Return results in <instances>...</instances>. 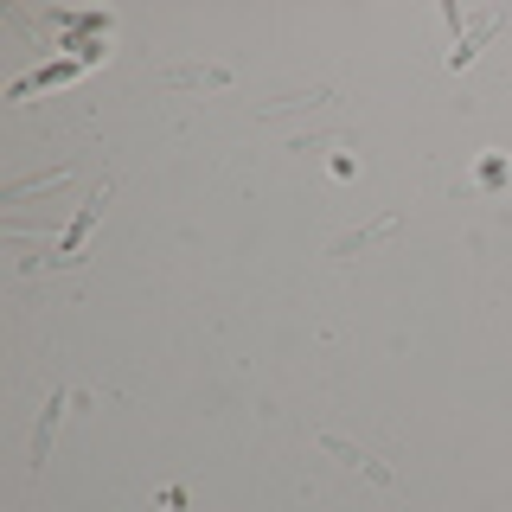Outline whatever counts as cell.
<instances>
[{"instance_id":"6da1fadb","label":"cell","mask_w":512,"mask_h":512,"mask_svg":"<svg viewBox=\"0 0 512 512\" xmlns=\"http://www.w3.org/2000/svg\"><path fill=\"white\" fill-rule=\"evenodd\" d=\"M103 205H109V180H103V186H96V192H90V199H84V205H77V218H71V224H64V237H58V250H52V269H58V263H77V250H84V237H90V224H96V218H103Z\"/></svg>"},{"instance_id":"7a4b0ae2","label":"cell","mask_w":512,"mask_h":512,"mask_svg":"<svg viewBox=\"0 0 512 512\" xmlns=\"http://www.w3.org/2000/svg\"><path fill=\"white\" fill-rule=\"evenodd\" d=\"M77 404V391H64V384H52V397H45V410H39V429H32V468L39 461H52V442H58V423H64V410Z\"/></svg>"},{"instance_id":"3957f363","label":"cell","mask_w":512,"mask_h":512,"mask_svg":"<svg viewBox=\"0 0 512 512\" xmlns=\"http://www.w3.org/2000/svg\"><path fill=\"white\" fill-rule=\"evenodd\" d=\"M320 448H327L333 461H346L352 474H365V480H372V487H397V474L384 468V461H372V455H365L359 442H346V436H320Z\"/></svg>"},{"instance_id":"277c9868","label":"cell","mask_w":512,"mask_h":512,"mask_svg":"<svg viewBox=\"0 0 512 512\" xmlns=\"http://www.w3.org/2000/svg\"><path fill=\"white\" fill-rule=\"evenodd\" d=\"M154 84H167V90H199V84H231V71H218V64H173V71H160Z\"/></svg>"}]
</instances>
